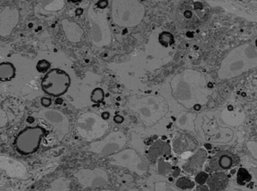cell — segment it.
<instances>
[{"mask_svg": "<svg viewBox=\"0 0 257 191\" xmlns=\"http://www.w3.org/2000/svg\"><path fill=\"white\" fill-rule=\"evenodd\" d=\"M257 67V48L250 43L243 44L229 51L220 64L218 76L229 80Z\"/></svg>", "mask_w": 257, "mask_h": 191, "instance_id": "6da1fadb", "label": "cell"}, {"mask_svg": "<svg viewBox=\"0 0 257 191\" xmlns=\"http://www.w3.org/2000/svg\"><path fill=\"white\" fill-rule=\"evenodd\" d=\"M145 6L137 0H114L111 2L113 22L120 27L133 28L143 20Z\"/></svg>", "mask_w": 257, "mask_h": 191, "instance_id": "7a4b0ae2", "label": "cell"}, {"mask_svg": "<svg viewBox=\"0 0 257 191\" xmlns=\"http://www.w3.org/2000/svg\"><path fill=\"white\" fill-rule=\"evenodd\" d=\"M87 19L90 26L92 44L98 48L109 45L112 40V34L106 9H99L94 4H90L87 10Z\"/></svg>", "mask_w": 257, "mask_h": 191, "instance_id": "3957f363", "label": "cell"}, {"mask_svg": "<svg viewBox=\"0 0 257 191\" xmlns=\"http://www.w3.org/2000/svg\"><path fill=\"white\" fill-rule=\"evenodd\" d=\"M47 134V130L40 126H28L18 133L14 141V146L18 154L31 156L40 148Z\"/></svg>", "mask_w": 257, "mask_h": 191, "instance_id": "277c9868", "label": "cell"}, {"mask_svg": "<svg viewBox=\"0 0 257 191\" xmlns=\"http://www.w3.org/2000/svg\"><path fill=\"white\" fill-rule=\"evenodd\" d=\"M76 128L83 139L91 141L103 136L109 128V124L95 112H85L78 118Z\"/></svg>", "mask_w": 257, "mask_h": 191, "instance_id": "5b68a950", "label": "cell"}, {"mask_svg": "<svg viewBox=\"0 0 257 191\" xmlns=\"http://www.w3.org/2000/svg\"><path fill=\"white\" fill-rule=\"evenodd\" d=\"M207 14L206 6L201 2H181L176 8V19L184 28L197 26L203 20Z\"/></svg>", "mask_w": 257, "mask_h": 191, "instance_id": "8992f818", "label": "cell"}, {"mask_svg": "<svg viewBox=\"0 0 257 191\" xmlns=\"http://www.w3.org/2000/svg\"><path fill=\"white\" fill-rule=\"evenodd\" d=\"M70 86L69 74L60 68L48 70L41 82V87L45 94L57 98L66 94Z\"/></svg>", "mask_w": 257, "mask_h": 191, "instance_id": "52a82bcc", "label": "cell"}, {"mask_svg": "<svg viewBox=\"0 0 257 191\" xmlns=\"http://www.w3.org/2000/svg\"><path fill=\"white\" fill-rule=\"evenodd\" d=\"M168 106L164 100L155 96H148L135 104L134 110L139 114L145 124L151 126L157 122L167 111Z\"/></svg>", "mask_w": 257, "mask_h": 191, "instance_id": "ba28073f", "label": "cell"}, {"mask_svg": "<svg viewBox=\"0 0 257 191\" xmlns=\"http://www.w3.org/2000/svg\"><path fill=\"white\" fill-rule=\"evenodd\" d=\"M109 163L114 166L126 168L136 175H145L148 170V164L136 150L126 148L108 157Z\"/></svg>", "mask_w": 257, "mask_h": 191, "instance_id": "9c48e42d", "label": "cell"}, {"mask_svg": "<svg viewBox=\"0 0 257 191\" xmlns=\"http://www.w3.org/2000/svg\"><path fill=\"white\" fill-rule=\"evenodd\" d=\"M127 138L121 130L113 132L105 138L92 142L89 150L100 156H109L120 152L126 145Z\"/></svg>", "mask_w": 257, "mask_h": 191, "instance_id": "30bf717a", "label": "cell"}, {"mask_svg": "<svg viewBox=\"0 0 257 191\" xmlns=\"http://www.w3.org/2000/svg\"><path fill=\"white\" fill-rule=\"evenodd\" d=\"M75 177L84 188L102 187L108 182V174L101 168L81 170L75 174Z\"/></svg>", "mask_w": 257, "mask_h": 191, "instance_id": "8fae6325", "label": "cell"}, {"mask_svg": "<svg viewBox=\"0 0 257 191\" xmlns=\"http://www.w3.org/2000/svg\"><path fill=\"white\" fill-rule=\"evenodd\" d=\"M239 162L238 156L227 150H223L211 158L209 166L214 172H224L236 166Z\"/></svg>", "mask_w": 257, "mask_h": 191, "instance_id": "7c38bea8", "label": "cell"}, {"mask_svg": "<svg viewBox=\"0 0 257 191\" xmlns=\"http://www.w3.org/2000/svg\"><path fill=\"white\" fill-rule=\"evenodd\" d=\"M20 20V12L16 8L7 6L0 12V36H10Z\"/></svg>", "mask_w": 257, "mask_h": 191, "instance_id": "4fadbf2b", "label": "cell"}, {"mask_svg": "<svg viewBox=\"0 0 257 191\" xmlns=\"http://www.w3.org/2000/svg\"><path fill=\"white\" fill-rule=\"evenodd\" d=\"M39 115L47 122L54 126L57 130L67 133L69 130V122L67 117L63 112L57 110L45 108L40 111Z\"/></svg>", "mask_w": 257, "mask_h": 191, "instance_id": "5bb4252c", "label": "cell"}, {"mask_svg": "<svg viewBox=\"0 0 257 191\" xmlns=\"http://www.w3.org/2000/svg\"><path fill=\"white\" fill-rule=\"evenodd\" d=\"M198 141L191 135L187 133L177 134L172 140V150L175 154H181L184 153L193 152L197 148Z\"/></svg>", "mask_w": 257, "mask_h": 191, "instance_id": "9a60e30c", "label": "cell"}, {"mask_svg": "<svg viewBox=\"0 0 257 191\" xmlns=\"http://www.w3.org/2000/svg\"><path fill=\"white\" fill-rule=\"evenodd\" d=\"M208 158V153L204 148H199L193 156H192L182 165L184 172L190 175H196L202 171L204 164Z\"/></svg>", "mask_w": 257, "mask_h": 191, "instance_id": "2e32d148", "label": "cell"}, {"mask_svg": "<svg viewBox=\"0 0 257 191\" xmlns=\"http://www.w3.org/2000/svg\"><path fill=\"white\" fill-rule=\"evenodd\" d=\"M0 170L6 171L8 175L15 178H24L27 174V170L23 164L6 156H0Z\"/></svg>", "mask_w": 257, "mask_h": 191, "instance_id": "e0dca14e", "label": "cell"}, {"mask_svg": "<svg viewBox=\"0 0 257 191\" xmlns=\"http://www.w3.org/2000/svg\"><path fill=\"white\" fill-rule=\"evenodd\" d=\"M171 153L172 147L169 142L157 140L148 150V160L152 164H156L159 159L166 158L171 156Z\"/></svg>", "mask_w": 257, "mask_h": 191, "instance_id": "ac0fdd59", "label": "cell"}, {"mask_svg": "<svg viewBox=\"0 0 257 191\" xmlns=\"http://www.w3.org/2000/svg\"><path fill=\"white\" fill-rule=\"evenodd\" d=\"M62 26L66 37L69 42L78 43L81 42V38L84 34V30L76 22L64 19L62 21Z\"/></svg>", "mask_w": 257, "mask_h": 191, "instance_id": "d6986e66", "label": "cell"}, {"mask_svg": "<svg viewBox=\"0 0 257 191\" xmlns=\"http://www.w3.org/2000/svg\"><path fill=\"white\" fill-rule=\"evenodd\" d=\"M206 184L210 190H225L229 184V178L224 172H215L209 176Z\"/></svg>", "mask_w": 257, "mask_h": 191, "instance_id": "ffe728a7", "label": "cell"}, {"mask_svg": "<svg viewBox=\"0 0 257 191\" xmlns=\"http://www.w3.org/2000/svg\"><path fill=\"white\" fill-rule=\"evenodd\" d=\"M17 75V68L10 62H0V82H10Z\"/></svg>", "mask_w": 257, "mask_h": 191, "instance_id": "44dd1931", "label": "cell"}, {"mask_svg": "<svg viewBox=\"0 0 257 191\" xmlns=\"http://www.w3.org/2000/svg\"><path fill=\"white\" fill-rule=\"evenodd\" d=\"M195 118L196 116L191 112H181L177 118V126L184 130H193Z\"/></svg>", "mask_w": 257, "mask_h": 191, "instance_id": "7402d4cb", "label": "cell"}, {"mask_svg": "<svg viewBox=\"0 0 257 191\" xmlns=\"http://www.w3.org/2000/svg\"><path fill=\"white\" fill-rule=\"evenodd\" d=\"M252 176L245 168H240L237 172V183L241 186H245L251 182Z\"/></svg>", "mask_w": 257, "mask_h": 191, "instance_id": "603a6c76", "label": "cell"}, {"mask_svg": "<svg viewBox=\"0 0 257 191\" xmlns=\"http://www.w3.org/2000/svg\"><path fill=\"white\" fill-rule=\"evenodd\" d=\"M175 186L179 190H187L194 188L196 184H195V182H193L190 178L183 176L177 180Z\"/></svg>", "mask_w": 257, "mask_h": 191, "instance_id": "cb8c5ba5", "label": "cell"}, {"mask_svg": "<svg viewBox=\"0 0 257 191\" xmlns=\"http://www.w3.org/2000/svg\"><path fill=\"white\" fill-rule=\"evenodd\" d=\"M157 170L160 175L167 176L172 172V166L171 164L165 162L164 158H160L157 162Z\"/></svg>", "mask_w": 257, "mask_h": 191, "instance_id": "d4e9b609", "label": "cell"}, {"mask_svg": "<svg viewBox=\"0 0 257 191\" xmlns=\"http://www.w3.org/2000/svg\"><path fill=\"white\" fill-rule=\"evenodd\" d=\"M159 42L163 46L168 48L175 43V38L173 34H171L169 32H163L159 36Z\"/></svg>", "mask_w": 257, "mask_h": 191, "instance_id": "484cf974", "label": "cell"}, {"mask_svg": "<svg viewBox=\"0 0 257 191\" xmlns=\"http://www.w3.org/2000/svg\"><path fill=\"white\" fill-rule=\"evenodd\" d=\"M92 102L94 104H100L105 99V92L102 88H96L93 90L90 96Z\"/></svg>", "mask_w": 257, "mask_h": 191, "instance_id": "4316f807", "label": "cell"}, {"mask_svg": "<svg viewBox=\"0 0 257 191\" xmlns=\"http://www.w3.org/2000/svg\"><path fill=\"white\" fill-rule=\"evenodd\" d=\"M178 190L179 189L178 188L174 187L165 182H159L154 184V190L155 191H176Z\"/></svg>", "mask_w": 257, "mask_h": 191, "instance_id": "83f0119b", "label": "cell"}, {"mask_svg": "<svg viewBox=\"0 0 257 191\" xmlns=\"http://www.w3.org/2000/svg\"><path fill=\"white\" fill-rule=\"evenodd\" d=\"M51 62L46 60H41L36 64V70L39 73H47L51 68Z\"/></svg>", "mask_w": 257, "mask_h": 191, "instance_id": "f1b7e54d", "label": "cell"}, {"mask_svg": "<svg viewBox=\"0 0 257 191\" xmlns=\"http://www.w3.org/2000/svg\"><path fill=\"white\" fill-rule=\"evenodd\" d=\"M208 177H209V175L208 174L201 171V172L196 174V177H195V182L199 184V186H204L206 184Z\"/></svg>", "mask_w": 257, "mask_h": 191, "instance_id": "f546056e", "label": "cell"}, {"mask_svg": "<svg viewBox=\"0 0 257 191\" xmlns=\"http://www.w3.org/2000/svg\"><path fill=\"white\" fill-rule=\"evenodd\" d=\"M247 148L248 151L250 152L252 157L257 160V142L256 141H250L247 144Z\"/></svg>", "mask_w": 257, "mask_h": 191, "instance_id": "4dcf8cb0", "label": "cell"}, {"mask_svg": "<svg viewBox=\"0 0 257 191\" xmlns=\"http://www.w3.org/2000/svg\"><path fill=\"white\" fill-rule=\"evenodd\" d=\"M9 118H8L7 114L4 110L0 108V128L5 127L7 124Z\"/></svg>", "mask_w": 257, "mask_h": 191, "instance_id": "1f68e13d", "label": "cell"}, {"mask_svg": "<svg viewBox=\"0 0 257 191\" xmlns=\"http://www.w3.org/2000/svg\"><path fill=\"white\" fill-rule=\"evenodd\" d=\"M41 104L44 108H48L51 105V100L48 98L44 97L41 99Z\"/></svg>", "mask_w": 257, "mask_h": 191, "instance_id": "d6a6232c", "label": "cell"}, {"mask_svg": "<svg viewBox=\"0 0 257 191\" xmlns=\"http://www.w3.org/2000/svg\"><path fill=\"white\" fill-rule=\"evenodd\" d=\"M108 6V1H99L96 3V7L99 9H105Z\"/></svg>", "mask_w": 257, "mask_h": 191, "instance_id": "836d02e7", "label": "cell"}, {"mask_svg": "<svg viewBox=\"0 0 257 191\" xmlns=\"http://www.w3.org/2000/svg\"><path fill=\"white\" fill-rule=\"evenodd\" d=\"M123 120H124V118L121 116L117 115V116L114 117V121H115V122L119 123V124L123 122Z\"/></svg>", "mask_w": 257, "mask_h": 191, "instance_id": "e575fe53", "label": "cell"}]
</instances>
